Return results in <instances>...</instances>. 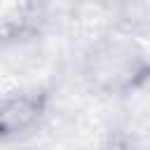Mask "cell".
<instances>
[{
	"mask_svg": "<svg viewBox=\"0 0 150 150\" xmlns=\"http://www.w3.org/2000/svg\"><path fill=\"white\" fill-rule=\"evenodd\" d=\"M40 26V7L33 2H12L2 7V38L5 42L21 40Z\"/></svg>",
	"mask_w": 150,
	"mask_h": 150,
	"instance_id": "obj_3",
	"label": "cell"
},
{
	"mask_svg": "<svg viewBox=\"0 0 150 150\" xmlns=\"http://www.w3.org/2000/svg\"><path fill=\"white\" fill-rule=\"evenodd\" d=\"M49 94L45 89H23L7 94L0 103V136L2 141L19 138L35 129L45 117Z\"/></svg>",
	"mask_w": 150,
	"mask_h": 150,
	"instance_id": "obj_2",
	"label": "cell"
},
{
	"mask_svg": "<svg viewBox=\"0 0 150 150\" xmlns=\"http://www.w3.org/2000/svg\"><path fill=\"white\" fill-rule=\"evenodd\" d=\"M80 70L91 91L129 96L150 84V52L131 38H101L84 52Z\"/></svg>",
	"mask_w": 150,
	"mask_h": 150,
	"instance_id": "obj_1",
	"label": "cell"
}]
</instances>
